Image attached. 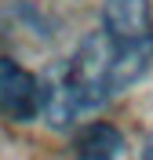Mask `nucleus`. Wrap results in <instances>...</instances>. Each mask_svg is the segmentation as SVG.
I'll list each match as a JSON object with an SVG mask.
<instances>
[{
	"label": "nucleus",
	"mask_w": 153,
	"mask_h": 160,
	"mask_svg": "<svg viewBox=\"0 0 153 160\" xmlns=\"http://www.w3.org/2000/svg\"><path fill=\"white\" fill-rule=\"evenodd\" d=\"M124 138L110 124H88L73 138V160H120Z\"/></svg>",
	"instance_id": "nucleus-3"
},
{
	"label": "nucleus",
	"mask_w": 153,
	"mask_h": 160,
	"mask_svg": "<svg viewBox=\"0 0 153 160\" xmlns=\"http://www.w3.org/2000/svg\"><path fill=\"white\" fill-rule=\"evenodd\" d=\"M150 66L153 33H120L99 26L59 69L44 77V120L51 128H69L142 80Z\"/></svg>",
	"instance_id": "nucleus-1"
},
{
	"label": "nucleus",
	"mask_w": 153,
	"mask_h": 160,
	"mask_svg": "<svg viewBox=\"0 0 153 160\" xmlns=\"http://www.w3.org/2000/svg\"><path fill=\"white\" fill-rule=\"evenodd\" d=\"M0 113L18 124L33 120L37 113L44 117V80L11 58H0Z\"/></svg>",
	"instance_id": "nucleus-2"
},
{
	"label": "nucleus",
	"mask_w": 153,
	"mask_h": 160,
	"mask_svg": "<svg viewBox=\"0 0 153 160\" xmlns=\"http://www.w3.org/2000/svg\"><path fill=\"white\" fill-rule=\"evenodd\" d=\"M142 160H153V135H150V142H146V149H142Z\"/></svg>",
	"instance_id": "nucleus-4"
}]
</instances>
